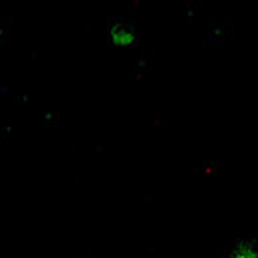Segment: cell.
<instances>
[{"label":"cell","instance_id":"obj_1","mask_svg":"<svg viewBox=\"0 0 258 258\" xmlns=\"http://www.w3.org/2000/svg\"><path fill=\"white\" fill-rule=\"evenodd\" d=\"M228 258H258V250L250 242H240V244H236V248L232 250V254Z\"/></svg>","mask_w":258,"mask_h":258}]
</instances>
